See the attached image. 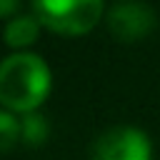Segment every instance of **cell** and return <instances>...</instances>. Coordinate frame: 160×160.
<instances>
[{"label":"cell","instance_id":"277c9868","mask_svg":"<svg viewBox=\"0 0 160 160\" xmlns=\"http://www.w3.org/2000/svg\"><path fill=\"white\" fill-rule=\"evenodd\" d=\"M108 28L110 32L122 40V42H135V40H142L148 38L152 30H155V12L145 5V2H115L110 10H108Z\"/></svg>","mask_w":160,"mask_h":160},{"label":"cell","instance_id":"52a82bcc","mask_svg":"<svg viewBox=\"0 0 160 160\" xmlns=\"http://www.w3.org/2000/svg\"><path fill=\"white\" fill-rule=\"evenodd\" d=\"M20 138H22V132H20V120L15 118V112L0 108V152L10 150Z\"/></svg>","mask_w":160,"mask_h":160},{"label":"cell","instance_id":"3957f363","mask_svg":"<svg viewBox=\"0 0 160 160\" xmlns=\"http://www.w3.org/2000/svg\"><path fill=\"white\" fill-rule=\"evenodd\" d=\"M92 160H152V142L140 128H110L95 138Z\"/></svg>","mask_w":160,"mask_h":160},{"label":"cell","instance_id":"8992f818","mask_svg":"<svg viewBox=\"0 0 160 160\" xmlns=\"http://www.w3.org/2000/svg\"><path fill=\"white\" fill-rule=\"evenodd\" d=\"M20 132H22V142L30 145V148H40L48 135H50V125H48V118L42 112H28L20 118Z\"/></svg>","mask_w":160,"mask_h":160},{"label":"cell","instance_id":"7a4b0ae2","mask_svg":"<svg viewBox=\"0 0 160 160\" xmlns=\"http://www.w3.org/2000/svg\"><path fill=\"white\" fill-rule=\"evenodd\" d=\"M102 0H32V15L52 32L85 35L102 18Z\"/></svg>","mask_w":160,"mask_h":160},{"label":"cell","instance_id":"ba28073f","mask_svg":"<svg viewBox=\"0 0 160 160\" xmlns=\"http://www.w3.org/2000/svg\"><path fill=\"white\" fill-rule=\"evenodd\" d=\"M20 0H0V18H15Z\"/></svg>","mask_w":160,"mask_h":160},{"label":"cell","instance_id":"6da1fadb","mask_svg":"<svg viewBox=\"0 0 160 160\" xmlns=\"http://www.w3.org/2000/svg\"><path fill=\"white\" fill-rule=\"evenodd\" d=\"M52 88V72L38 52H12L0 60V105L10 112H35Z\"/></svg>","mask_w":160,"mask_h":160},{"label":"cell","instance_id":"5b68a950","mask_svg":"<svg viewBox=\"0 0 160 160\" xmlns=\"http://www.w3.org/2000/svg\"><path fill=\"white\" fill-rule=\"evenodd\" d=\"M38 32H40V20L35 15H15L5 22L2 38L10 48H15V52H22L38 40Z\"/></svg>","mask_w":160,"mask_h":160}]
</instances>
